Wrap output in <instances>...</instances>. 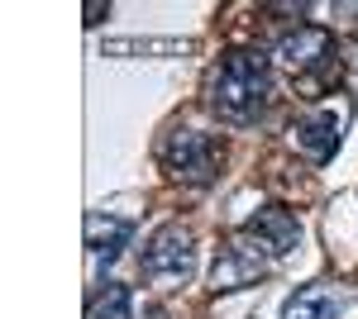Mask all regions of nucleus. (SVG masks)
I'll use <instances>...</instances> for the list:
<instances>
[{"instance_id": "nucleus-1", "label": "nucleus", "mask_w": 358, "mask_h": 319, "mask_svg": "<svg viewBox=\"0 0 358 319\" xmlns=\"http://www.w3.org/2000/svg\"><path fill=\"white\" fill-rule=\"evenodd\" d=\"M268 91H273V72H268V57L253 53V48H234L220 57V67L210 72V110L229 119V124H253L263 105H268Z\"/></svg>"}, {"instance_id": "nucleus-2", "label": "nucleus", "mask_w": 358, "mask_h": 319, "mask_svg": "<svg viewBox=\"0 0 358 319\" xmlns=\"http://www.w3.org/2000/svg\"><path fill=\"white\" fill-rule=\"evenodd\" d=\"M163 162L187 186H206L215 177V143L196 129H177V133H167V143H163Z\"/></svg>"}, {"instance_id": "nucleus-3", "label": "nucleus", "mask_w": 358, "mask_h": 319, "mask_svg": "<svg viewBox=\"0 0 358 319\" xmlns=\"http://www.w3.org/2000/svg\"><path fill=\"white\" fill-rule=\"evenodd\" d=\"M192 234L182 229V224H167V229H158L153 234V243H148V253H143V272L148 276H177V281H187L192 276Z\"/></svg>"}, {"instance_id": "nucleus-4", "label": "nucleus", "mask_w": 358, "mask_h": 319, "mask_svg": "<svg viewBox=\"0 0 358 319\" xmlns=\"http://www.w3.org/2000/svg\"><path fill=\"white\" fill-rule=\"evenodd\" d=\"M244 239H253L263 253L282 258V253H292V248H296L301 224H296V214L282 210V205H263L258 214H248V219H244Z\"/></svg>"}, {"instance_id": "nucleus-5", "label": "nucleus", "mask_w": 358, "mask_h": 319, "mask_svg": "<svg viewBox=\"0 0 358 319\" xmlns=\"http://www.w3.org/2000/svg\"><path fill=\"white\" fill-rule=\"evenodd\" d=\"M330 53H334V38L315 24L292 29V34L277 43V62H282L287 72H310V67H320Z\"/></svg>"}, {"instance_id": "nucleus-6", "label": "nucleus", "mask_w": 358, "mask_h": 319, "mask_svg": "<svg viewBox=\"0 0 358 319\" xmlns=\"http://www.w3.org/2000/svg\"><path fill=\"white\" fill-rule=\"evenodd\" d=\"M292 138H296V148H301L310 162H330L334 148H339V119H334L330 110L301 114V119L292 124Z\"/></svg>"}, {"instance_id": "nucleus-7", "label": "nucleus", "mask_w": 358, "mask_h": 319, "mask_svg": "<svg viewBox=\"0 0 358 319\" xmlns=\"http://www.w3.org/2000/svg\"><path fill=\"white\" fill-rule=\"evenodd\" d=\"M129 234H134V224L129 219H101V214H91L86 219V248L96 253V258H120V248L129 243Z\"/></svg>"}, {"instance_id": "nucleus-8", "label": "nucleus", "mask_w": 358, "mask_h": 319, "mask_svg": "<svg viewBox=\"0 0 358 319\" xmlns=\"http://www.w3.org/2000/svg\"><path fill=\"white\" fill-rule=\"evenodd\" d=\"M334 295L325 291V286H306V291H296L292 300H287V310H282V319H334Z\"/></svg>"}, {"instance_id": "nucleus-9", "label": "nucleus", "mask_w": 358, "mask_h": 319, "mask_svg": "<svg viewBox=\"0 0 358 319\" xmlns=\"http://www.w3.org/2000/svg\"><path fill=\"white\" fill-rule=\"evenodd\" d=\"M91 319H134V295H129V286L110 281L106 291L91 300Z\"/></svg>"}, {"instance_id": "nucleus-10", "label": "nucleus", "mask_w": 358, "mask_h": 319, "mask_svg": "<svg viewBox=\"0 0 358 319\" xmlns=\"http://www.w3.org/2000/svg\"><path fill=\"white\" fill-rule=\"evenodd\" d=\"M248 276H258V258H244L239 248L224 258V262H215V286H224V291H234V286H244Z\"/></svg>"}]
</instances>
